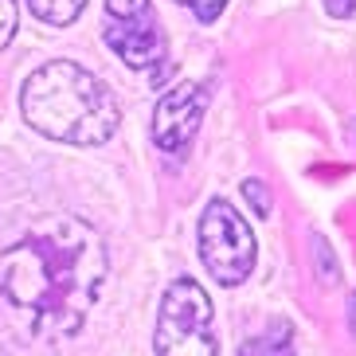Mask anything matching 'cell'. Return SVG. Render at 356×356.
I'll list each match as a JSON object with an SVG mask.
<instances>
[{
    "label": "cell",
    "mask_w": 356,
    "mask_h": 356,
    "mask_svg": "<svg viewBox=\"0 0 356 356\" xmlns=\"http://www.w3.org/2000/svg\"><path fill=\"white\" fill-rule=\"evenodd\" d=\"M204 106H208V86L204 83L172 86L153 110V141H157V149H165L168 157H184L200 129Z\"/></svg>",
    "instance_id": "8992f818"
},
{
    "label": "cell",
    "mask_w": 356,
    "mask_h": 356,
    "mask_svg": "<svg viewBox=\"0 0 356 356\" xmlns=\"http://www.w3.org/2000/svg\"><path fill=\"white\" fill-rule=\"evenodd\" d=\"M325 8L333 12V16H353V12H356V0H325Z\"/></svg>",
    "instance_id": "7c38bea8"
},
{
    "label": "cell",
    "mask_w": 356,
    "mask_h": 356,
    "mask_svg": "<svg viewBox=\"0 0 356 356\" xmlns=\"http://www.w3.org/2000/svg\"><path fill=\"white\" fill-rule=\"evenodd\" d=\"M28 4H32V12L43 24H55V28H67L86 8V0H28Z\"/></svg>",
    "instance_id": "ba28073f"
},
{
    "label": "cell",
    "mask_w": 356,
    "mask_h": 356,
    "mask_svg": "<svg viewBox=\"0 0 356 356\" xmlns=\"http://www.w3.org/2000/svg\"><path fill=\"white\" fill-rule=\"evenodd\" d=\"M106 282V247L90 223L51 216L0 254V293L20 309L35 341L83 329Z\"/></svg>",
    "instance_id": "6da1fadb"
},
{
    "label": "cell",
    "mask_w": 356,
    "mask_h": 356,
    "mask_svg": "<svg viewBox=\"0 0 356 356\" xmlns=\"http://www.w3.org/2000/svg\"><path fill=\"white\" fill-rule=\"evenodd\" d=\"M106 43L126 67H161L168 55L153 0H106Z\"/></svg>",
    "instance_id": "5b68a950"
},
{
    "label": "cell",
    "mask_w": 356,
    "mask_h": 356,
    "mask_svg": "<svg viewBox=\"0 0 356 356\" xmlns=\"http://www.w3.org/2000/svg\"><path fill=\"white\" fill-rule=\"evenodd\" d=\"M239 356H293V329L290 321H270L259 337L239 345Z\"/></svg>",
    "instance_id": "52a82bcc"
},
{
    "label": "cell",
    "mask_w": 356,
    "mask_h": 356,
    "mask_svg": "<svg viewBox=\"0 0 356 356\" xmlns=\"http://www.w3.org/2000/svg\"><path fill=\"white\" fill-rule=\"evenodd\" d=\"M188 12H196V20L200 24H211V20H220V12L227 8V0H180Z\"/></svg>",
    "instance_id": "9c48e42d"
},
{
    "label": "cell",
    "mask_w": 356,
    "mask_h": 356,
    "mask_svg": "<svg viewBox=\"0 0 356 356\" xmlns=\"http://www.w3.org/2000/svg\"><path fill=\"white\" fill-rule=\"evenodd\" d=\"M157 356H220L211 302L192 278H177L161 298Z\"/></svg>",
    "instance_id": "3957f363"
},
{
    "label": "cell",
    "mask_w": 356,
    "mask_h": 356,
    "mask_svg": "<svg viewBox=\"0 0 356 356\" xmlns=\"http://www.w3.org/2000/svg\"><path fill=\"white\" fill-rule=\"evenodd\" d=\"M348 329H353V337H356V293L348 298Z\"/></svg>",
    "instance_id": "4fadbf2b"
},
{
    "label": "cell",
    "mask_w": 356,
    "mask_h": 356,
    "mask_svg": "<svg viewBox=\"0 0 356 356\" xmlns=\"http://www.w3.org/2000/svg\"><path fill=\"white\" fill-rule=\"evenodd\" d=\"M20 110L28 126H35L55 141H67V145H102L114 137L118 122H122V110H118L110 86L86 67L67 63V59L43 63L24 83Z\"/></svg>",
    "instance_id": "7a4b0ae2"
},
{
    "label": "cell",
    "mask_w": 356,
    "mask_h": 356,
    "mask_svg": "<svg viewBox=\"0 0 356 356\" xmlns=\"http://www.w3.org/2000/svg\"><path fill=\"white\" fill-rule=\"evenodd\" d=\"M243 196H247V204H251L259 216H270V192H266L262 180H247V184H243Z\"/></svg>",
    "instance_id": "30bf717a"
},
{
    "label": "cell",
    "mask_w": 356,
    "mask_h": 356,
    "mask_svg": "<svg viewBox=\"0 0 356 356\" xmlns=\"http://www.w3.org/2000/svg\"><path fill=\"white\" fill-rule=\"evenodd\" d=\"M16 35V0H0V51Z\"/></svg>",
    "instance_id": "8fae6325"
},
{
    "label": "cell",
    "mask_w": 356,
    "mask_h": 356,
    "mask_svg": "<svg viewBox=\"0 0 356 356\" xmlns=\"http://www.w3.org/2000/svg\"><path fill=\"white\" fill-rule=\"evenodd\" d=\"M254 254L259 247H254L247 220L235 216L227 200H211L200 216V259L208 274L220 286H239L254 270Z\"/></svg>",
    "instance_id": "277c9868"
}]
</instances>
